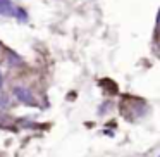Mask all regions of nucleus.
Wrapping results in <instances>:
<instances>
[{"mask_svg": "<svg viewBox=\"0 0 160 157\" xmlns=\"http://www.w3.org/2000/svg\"><path fill=\"white\" fill-rule=\"evenodd\" d=\"M18 14H24L21 12L11 0H0V16H18Z\"/></svg>", "mask_w": 160, "mask_h": 157, "instance_id": "f257e3e1", "label": "nucleus"}, {"mask_svg": "<svg viewBox=\"0 0 160 157\" xmlns=\"http://www.w3.org/2000/svg\"><path fill=\"white\" fill-rule=\"evenodd\" d=\"M14 93H16V97H18L22 104L35 105V98H33V95H31V92H29V90H26V88H22V86H18L14 90Z\"/></svg>", "mask_w": 160, "mask_h": 157, "instance_id": "f03ea898", "label": "nucleus"}, {"mask_svg": "<svg viewBox=\"0 0 160 157\" xmlns=\"http://www.w3.org/2000/svg\"><path fill=\"white\" fill-rule=\"evenodd\" d=\"M0 85H2V74H0Z\"/></svg>", "mask_w": 160, "mask_h": 157, "instance_id": "7ed1b4c3", "label": "nucleus"}]
</instances>
